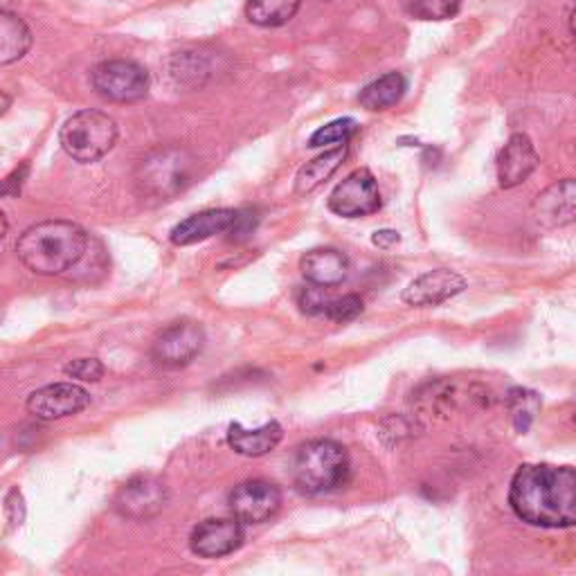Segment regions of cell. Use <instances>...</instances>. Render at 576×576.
<instances>
[{
  "instance_id": "6da1fadb",
  "label": "cell",
  "mask_w": 576,
  "mask_h": 576,
  "mask_svg": "<svg viewBox=\"0 0 576 576\" xmlns=\"http://www.w3.org/2000/svg\"><path fill=\"white\" fill-rule=\"evenodd\" d=\"M514 514L540 529H567L576 525V470L569 466L525 464L510 487Z\"/></svg>"
},
{
  "instance_id": "7a4b0ae2",
  "label": "cell",
  "mask_w": 576,
  "mask_h": 576,
  "mask_svg": "<svg viewBox=\"0 0 576 576\" xmlns=\"http://www.w3.org/2000/svg\"><path fill=\"white\" fill-rule=\"evenodd\" d=\"M88 242V232L73 221H44L19 236L16 257L34 275L57 278L84 259Z\"/></svg>"
},
{
  "instance_id": "3957f363",
  "label": "cell",
  "mask_w": 576,
  "mask_h": 576,
  "mask_svg": "<svg viewBox=\"0 0 576 576\" xmlns=\"http://www.w3.org/2000/svg\"><path fill=\"white\" fill-rule=\"evenodd\" d=\"M350 453L333 439L302 444L293 459V485L304 495H324L350 480Z\"/></svg>"
},
{
  "instance_id": "277c9868",
  "label": "cell",
  "mask_w": 576,
  "mask_h": 576,
  "mask_svg": "<svg viewBox=\"0 0 576 576\" xmlns=\"http://www.w3.org/2000/svg\"><path fill=\"white\" fill-rule=\"evenodd\" d=\"M196 172V160L181 147H160L145 156L135 169V183L140 192L160 200L174 198L185 192Z\"/></svg>"
},
{
  "instance_id": "5b68a950",
  "label": "cell",
  "mask_w": 576,
  "mask_h": 576,
  "mask_svg": "<svg viewBox=\"0 0 576 576\" xmlns=\"http://www.w3.org/2000/svg\"><path fill=\"white\" fill-rule=\"evenodd\" d=\"M118 133V122L109 113L88 109L63 122L59 143L75 162L90 164L113 151Z\"/></svg>"
},
{
  "instance_id": "8992f818",
  "label": "cell",
  "mask_w": 576,
  "mask_h": 576,
  "mask_svg": "<svg viewBox=\"0 0 576 576\" xmlns=\"http://www.w3.org/2000/svg\"><path fill=\"white\" fill-rule=\"evenodd\" d=\"M93 88L99 97H105L115 105H133L149 95V73L140 63L128 59L101 61L90 73Z\"/></svg>"
},
{
  "instance_id": "52a82bcc",
  "label": "cell",
  "mask_w": 576,
  "mask_h": 576,
  "mask_svg": "<svg viewBox=\"0 0 576 576\" xmlns=\"http://www.w3.org/2000/svg\"><path fill=\"white\" fill-rule=\"evenodd\" d=\"M327 206L343 219H360L379 212L381 192L375 174L369 169H356L343 183H338L329 194Z\"/></svg>"
},
{
  "instance_id": "ba28073f",
  "label": "cell",
  "mask_w": 576,
  "mask_h": 576,
  "mask_svg": "<svg viewBox=\"0 0 576 576\" xmlns=\"http://www.w3.org/2000/svg\"><path fill=\"white\" fill-rule=\"evenodd\" d=\"M206 347V331L198 322L181 320L158 333L151 345V358L162 367H185Z\"/></svg>"
},
{
  "instance_id": "9c48e42d",
  "label": "cell",
  "mask_w": 576,
  "mask_h": 576,
  "mask_svg": "<svg viewBox=\"0 0 576 576\" xmlns=\"http://www.w3.org/2000/svg\"><path fill=\"white\" fill-rule=\"evenodd\" d=\"M228 504L232 516L240 518L244 525H259L280 512L282 491L268 480H248L230 491Z\"/></svg>"
},
{
  "instance_id": "30bf717a",
  "label": "cell",
  "mask_w": 576,
  "mask_h": 576,
  "mask_svg": "<svg viewBox=\"0 0 576 576\" xmlns=\"http://www.w3.org/2000/svg\"><path fill=\"white\" fill-rule=\"evenodd\" d=\"M169 502V489L154 476H138L128 480L115 493V512L128 520H149L158 516Z\"/></svg>"
},
{
  "instance_id": "8fae6325",
  "label": "cell",
  "mask_w": 576,
  "mask_h": 576,
  "mask_svg": "<svg viewBox=\"0 0 576 576\" xmlns=\"http://www.w3.org/2000/svg\"><path fill=\"white\" fill-rule=\"evenodd\" d=\"M88 403H90V394L84 388L75 383H52L34 390L27 396L25 408L32 417H37L41 421H54L86 410Z\"/></svg>"
},
{
  "instance_id": "7c38bea8",
  "label": "cell",
  "mask_w": 576,
  "mask_h": 576,
  "mask_svg": "<svg viewBox=\"0 0 576 576\" xmlns=\"http://www.w3.org/2000/svg\"><path fill=\"white\" fill-rule=\"evenodd\" d=\"M244 523L232 518H210L194 527L189 536V548L200 559H221L244 546Z\"/></svg>"
},
{
  "instance_id": "4fadbf2b",
  "label": "cell",
  "mask_w": 576,
  "mask_h": 576,
  "mask_svg": "<svg viewBox=\"0 0 576 576\" xmlns=\"http://www.w3.org/2000/svg\"><path fill=\"white\" fill-rule=\"evenodd\" d=\"M466 289V280L449 268H437L428 270V273L419 275L408 284V289L403 291V302L408 307H437V304H444L459 295Z\"/></svg>"
},
{
  "instance_id": "5bb4252c",
  "label": "cell",
  "mask_w": 576,
  "mask_h": 576,
  "mask_svg": "<svg viewBox=\"0 0 576 576\" xmlns=\"http://www.w3.org/2000/svg\"><path fill=\"white\" fill-rule=\"evenodd\" d=\"M534 219L540 228L556 230L576 221V179H565L540 192L534 200Z\"/></svg>"
},
{
  "instance_id": "9a60e30c",
  "label": "cell",
  "mask_w": 576,
  "mask_h": 576,
  "mask_svg": "<svg viewBox=\"0 0 576 576\" xmlns=\"http://www.w3.org/2000/svg\"><path fill=\"white\" fill-rule=\"evenodd\" d=\"M540 158L534 149V143L527 138L525 133H514L510 143L502 147L498 154V183L504 189H512L516 185H523L538 167Z\"/></svg>"
},
{
  "instance_id": "2e32d148",
  "label": "cell",
  "mask_w": 576,
  "mask_h": 576,
  "mask_svg": "<svg viewBox=\"0 0 576 576\" xmlns=\"http://www.w3.org/2000/svg\"><path fill=\"white\" fill-rule=\"evenodd\" d=\"M236 217H240V210H228V208L192 215L172 230L169 240H172L174 246H194L200 242H208L217 234H228L236 223Z\"/></svg>"
},
{
  "instance_id": "e0dca14e",
  "label": "cell",
  "mask_w": 576,
  "mask_h": 576,
  "mask_svg": "<svg viewBox=\"0 0 576 576\" xmlns=\"http://www.w3.org/2000/svg\"><path fill=\"white\" fill-rule=\"evenodd\" d=\"M299 270L309 284L333 289L350 278V257L338 248H316L299 259Z\"/></svg>"
},
{
  "instance_id": "ac0fdd59",
  "label": "cell",
  "mask_w": 576,
  "mask_h": 576,
  "mask_svg": "<svg viewBox=\"0 0 576 576\" xmlns=\"http://www.w3.org/2000/svg\"><path fill=\"white\" fill-rule=\"evenodd\" d=\"M284 428L278 421H268L255 430H248L242 424H230L228 446L244 457H264L280 446Z\"/></svg>"
},
{
  "instance_id": "d6986e66",
  "label": "cell",
  "mask_w": 576,
  "mask_h": 576,
  "mask_svg": "<svg viewBox=\"0 0 576 576\" xmlns=\"http://www.w3.org/2000/svg\"><path fill=\"white\" fill-rule=\"evenodd\" d=\"M347 154H350L347 145H341V147L324 151L322 156H318L311 162L304 164L295 176V194L307 196V194L316 192L322 183H327L338 172V167L345 162Z\"/></svg>"
},
{
  "instance_id": "ffe728a7",
  "label": "cell",
  "mask_w": 576,
  "mask_h": 576,
  "mask_svg": "<svg viewBox=\"0 0 576 576\" xmlns=\"http://www.w3.org/2000/svg\"><path fill=\"white\" fill-rule=\"evenodd\" d=\"M32 48V32L25 21L10 12H0V65H12L21 61Z\"/></svg>"
},
{
  "instance_id": "44dd1931",
  "label": "cell",
  "mask_w": 576,
  "mask_h": 576,
  "mask_svg": "<svg viewBox=\"0 0 576 576\" xmlns=\"http://www.w3.org/2000/svg\"><path fill=\"white\" fill-rule=\"evenodd\" d=\"M405 88H408V84H405V77L401 73H388L379 77L377 82L367 84L360 90L358 101H360V107L369 113L388 111L394 105H399L401 97L405 95Z\"/></svg>"
},
{
  "instance_id": "7402d4cb",
  "label": "cell",
  "mask_w": 576,
  "mask_h": 576,
  "mask_svg": "<svg viewBox=\"0 0 576 576\" xmlns=\"http://www.w3.org/2000/svg\"><path fill=\"white\" fill-rule=\"evenodd\" d=\"M302 0H248L246 16L259 27H282L295 19Z\"/></svg>"
},
{
  "instance_id": "603a6c76",
  "label": "cell",
  "mask_w": 576,
  "mask_h": 576,
  "mask_svg": "<svg viewBox=\"0 0 576 576\" xmlns=\"http://www.w3.org/2000/svg\"><path fill=\"white\" fill-rule=\"evenodd\" d=\"M506 405H510V415H512L514 428L520 434H525L531 428L536 415L540 413V396L534 390L514 388L510 392V396H506Z\"/></svg>"
},
{
  "instance_id": "cb8c5ba5",
  "label": "cell",
  "mask_w": 576,
  "mask_h": 576,
  "mask_svg": "<svg viewBox=\"0 0 576 576\" xmlns=\"http://www.w3.org/2000/svg\"><path fill=\"white\" fill-rule=\"evenodd\" d=\"M399 5L417 21H446L459 12L462 0H399Z\"/></svg>"
},
{
  "instance_id": "d4e9b609",
  "label": "cell",
  "mask_w": 576,
  "mask_h": 576,
  "mask_svg": "<svg viewBox=\"0 0 576 576\" xmlns=\"http://www.w3.org/2000/svg\"><path fill=\"white\" fill-rule=\"evenodd\" d=\"M358 131V122L352 118H343V120H333L324 126H320L311 138H309V147L318 149L324 145H347Z\"/></svg>"
},
{
  "instance_id": "484cf974",
  "label": "cell",
  "mask_w": 576,
  "mask_h": 576,
  "mask_svg": "<svg viewBox=\"0 0 576 576\" xmlns=\"http://www.w3.org/2000/svg\"><path fill=\"white\" fill-rule=\"evenodd\" d=\"M363 314V299L358 295H343V297H331L324 318L333 322H350L356 320Z\"/></svg>"
},
{
  "instance_id": "4316f807",
  "label": "cell",
  "mask_w": 576,
  "mask_h": 576,
  "mask_svg": "<svg viewBox=\"0 0 576 576\" xmlns=\"http://www.w3.org/2000/svg\"><path fill=\"white\" fill-rule=\"evenodd\" d=\"M105 371L107 369L99 358H77L63 367L65 377L84 381V383H97L101 377H105Z\"/></svg>"
},
{
  "instance_id": "83f0119b",
  "label": "cell",
  "mask_w": 576,
  "mask_h": 576,
  "mask_svg": "<svg viewBox=\"0 0 576 576\" xmlns=\"http://www.w3.org/2000/svg\"><path fill=\"white\" fill-rule=\"evenodd\" d=\"M329 299L322 286H304L297 291V307L302 309V314L307 316H324L327 307H329Z\"/></svg>"
},
{
  "instance_id": "f1b7e54d",
  "label": "cell",
  "mask_w": 576,
  "mask_h": 576,
  "mask_svg": "<svg viewBox=\"0 0 576 576\" xmlns=\"http://www.w3.org/2000/svg\"><path fill=\"white\" fill-rule=\"evenodd\" d=\"M3 516H5V536L12 534L25 520V500L19 489H10L3 502Z\"/></svg>"
},
{
  "instance_id": "f546056e",
  "label": "cell",
  "mask_w": 576,
  "mask_h": 576,
  "mask_svg": "<svg viewBox=\"0 0 576 576\" xmlns=\"http://www.w3.org/2000/svg\"><path fill=\"white\" fill-rule=\"evenodd\" d=\"M259 223V217L250 210H240V217H236V223L232 225V230L228 232V236L232 242H244L246 236H250L255 232Z\"/></svg>"
},
{
  "instance_id": "4dcf8cb0",
  "label": "cell",
  "mask_w": 576,
  "mask_h": 576,
  "mask_svg": "<svg viewBox=\"0 0 576 576\" xmlns=\"http://www.w3.org/2000/svg\"><path fill=\"white\" fill-rule=\"evenodd\" d=\"M27 172H29V164L27 162L21 164L19 169H14V172L3 181V196H19L21 185H23Z\"/></svg>"
},
{
  "instance_id": "1f68e13d",
  "label": "cell",
  "mask_w": 576,
  "mask_h": 576,
  "mask_svg": "<svg viewBox=\"0 0 576 576\" xmlns=\"http://www.w3.org/2000/svg\"><path fill=\"white\" fill-rule=\"evenodd\" d=\"M399 242H401V236L396 230H379V232H375V236H371V244H375L377 248H383V250L396 246Z\"/></svg>"
},
{
  "instance_id": "d6a6232c",
  "label": "cell",
  "mask_w": 576,
  "mask_h": 576,
  "mask_svg": "<svg viewBox=\"0 0 576 576\" xmlns=\"http://www.w3.org/2000/svg\"><path fill=\"white\" fill-rule=\"evenodd\" d=\"M569 29H572V37H574V41H576V10L572 12V16H569Z\"/></svg>"
},
{
  "instance_id": "836d02e7",
  "label": "cell",
  "mask_w": 576,
  "mask_h": 576,
  "mask_svg": "<svg viewBox=\"0 0 576 576\" xmlns=\"http://www.w3.org/2000/svg\"><path fill=\"white\" fill-rule=\"evenodd\" d=\"M8 107H10V97H8V93H3V115L8 113Z\"/></svg>"
},
{
  "instance_id": "e575fe53",
  "label": "cell",
  "mask_w": 576,
  "mask_h": 576,
  "mask_svg": "<svg viewBox=\"0 0 576 576\" xmlns=\"http://www.w3.org/2000/svg\"><path fill=\"white\" fill-rule=\"evenodd\" d=\"M574 424H576V413H574Z\"/></svg>"
}]
</instances>
